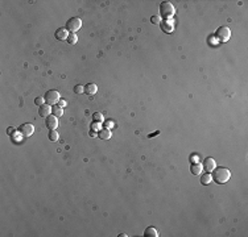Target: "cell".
Instances as JSON below:
<instances>
[{
    "label": "cell",
    "mask_w": 248,
    "mask_h": 237,
    "mask_svg": "<svg viewBox=\"0 0 248 237\" xmlns=\"http://www.w3.org/2000/svg\"><path fill=\"white\" fill-rule=\"evenodd\" d=\"M66 106V101H60V107H65Z\"/></svg>",
    "instance_id": "cell-26"
},
{
    "label": "cell",
    "mask_w": 248,
    "mask_h": 237,
    "mask_svg": "<svg viewBox=\"0 0 248 237\" xmlns=\"http://www.w3.org/2000/svg\"><path fill=\"white\" fill-rule=\"evenodd\" d=\"M215 37H217L218 40L222 41V42L228 41V40H230V37H231L230 28H228V27H219L217 29V32H215Z\"/></svg>",
    "instance_id": "cell-3"
},
{
    "label": "cell",
    "mask_w": 248,
    "mask_h": 237,
    "mask_svg": "<svg viewBox=\"0 0 248 237\" xmlns=\"http://www.w3.org/2000/svg\"><path fill=\"white\" fill-rule=\"evenodd\" d=\"M7 132H8V133H9V134H12V133H13V132H15V128H12V126H9V128H8V131H7Z\"/></svg>",
    "instance_id": "cell-25"
},
{
    "label": "cell",
    "mask_w": 248,
    "mask_h": 237,
    "mask_svg": "<svg viewBox=\"0 0 248 237\" xmlns=\"http://www.w3.org/2000/svg\"><path fill=\"white\" fill-rule=\"evenodd\" d=\"M97 91H98V86L95 85V83H88V85L85 86V92L87 95H90V96L97 94Z\"/></svg>",
    "instance_id": "cell-13"
},
{
    "label": "cell",
    "mask_w": 248,
    "mask_h": 237,
    "mask_svg": "<svg viewBox=\"0 0 248 237\" xmlns=\"http://www.w3.org/2000/svg\"><path fill=\"white\" fill-rule=\"evenodd\" d=\"M144 236L145 237H158V230L153 227H148L144 230Z\"/></svg>",
    "instance_id": "cell-14"
},
{
    "label": "cell",
    "mask_w": 248,
    "mask_h": 237,
    "mask_svg": "<svg viewBox=\"0 0 248 237\" xmlns=\"http://www.w3.org/2000/svg\"><path fill=\"white\" fill-rule=\"evenodd\" d=\"M106 125H107V126H111V125H112V121H107Z\"/></svg>",
    "instance_id": "cell-28"
},
{
    "label": "cell",
    "mask_w": 248,
    "mask_h": 237,
    "mask_svg": "<svg viewBox=\"0 0 248 237\" xmlns=\"http://www.w3.org/2000/svg\"><path fill=\"white\" fill-rule=\"evenodd\" d=\"M52 112H53V115L54 116H57V117H61L62 115H63V110L60 107V106H54V107H52Z\"/></svg>",
    "instance_id": "cell-17"
},
{
    "label": "cell",
    "mask_w": 248,
    "mask_h": 237,
    "mask_svg": "<svg viewBox=\"0 0 248 237\" xmlns=\"http://www.w3.org/2000/svg\"><path fill=\"white\" fill-rule=\"evenodd\" d=\"M174 12H176L174 5L171 4V3H169V2H162V3L160 4V16L164 17L165 20H170V18L173 17Z\"/></svg>",
    "instance_id": "cell-2"
},
{
    "label": "cell",
    "mask_w": 248,
    "mask_h": 237,
    "mask_svg": "<svg viewBox=\"0 0 248 237\" xmlns=\"http://www.w3.org/2000/svg\"><path fill=\"white\" fill-rule=\"evenodd\" d=\"M150 21H152V24H160L161 21H160V17L158 16H152L150 17Z\"/></svg>",
    "instance_id": "cell-24"
},
{
    "label": "cell",
    "mask_w": 248,
    "mask_h": 237,
    "mask_svg": "<svg viewBox=\"0 0 248 237\" xmlns=\"http://www.w3.org/2000/svg\"><path fill=\"white\" fill-rule=\"evenodd\" d=\"M82 27V20L78 17H71L69 18L66 23V29L70 32V33H75L77 30H79Z\"/></svg>",
    "instance_id": "cell-4"
},
{
    "label": "cell",
    "mask_w": 248,
    "mask_h": 237,
    "mask_svg": "<svg viewBox=\"0 0 248 237\" xmlns=\"http://www.w3.org/2000/svg\"><path fill=\"white\" fill-rule=\"evenodd\" d=\"M60 98L61 95L58 91H55V90H49V91L45 94V96H44V99H45L46 104H55L60 101Z\"/></svg>",
    "instance_id": "cell-5"
},
{
    "label": "cell",
    "mask_w": 248,
    "mask_h": 237,
    "mask_svg": "<svg viewBox=\"0 0 248 237\" xmlns=\"http://www.w3.org/2000/svg\"><path fill=\"white\" fill-rule=\"evenodd\" d=\"M77 41H78L77 34H75V33H69V36H67V42H69L70 45H75V44H77Z\"/></svg>",
    "instance_id": "cell-18"
},
{
    "label": "cell",
    "mask_w": 248,
    "mask_h": 237,
    "mask_svg": "<svg viewBox=\"0 0 248 237\" xmlns=\"http://www.w3.org/2000/svg\"><path fill=\"white\" fill-rule=\"evenodd\" d=\"M98 136L100 140H110L112 136V132L110 131V128H102L98 133Z\"/></svg>",
    "instance_id": "cell-11"
},
{
    "label": "cell",
    "mask_w": 248,
    "mask_h": 237,
    "mask_svg": "<svg viewBox=\"0 0 248 237\" xmlns=\"http://www.w3.org/2000/svg\"><path fill=\"white\" fill-rule=\"evenodd\" d=\"M50 111H52V107H50V104H42L40 106L39 108V113L41 117H48L50 116Z\"/></svg>",
    "instance_id": "cell-10"
},
{
    "label": "cell",
    "mask_w": 248,
    "mask_h": 237,
    "mask_svg": "<svg viewBox=\"0 0 248 237\" xmlns=\"http://www.w3.org/2000/svg\"><path fill=\"white\" fill-rule=\"evenodd\" d=\"M49 140L50 141H57V140H58V132H57L55 129L49 132Z\"/></svg>",
    "instance_id": "cell-19"
},
{
    "label": "cell",
    "mask_w": 248,
    "mask_h": 237,
    "mask_svg": "<svg viewBox=\"0 0 248 237\" xmlns=\"http://www.w3.org/2000/svg\"><path fill=\"white\" fill-rule=\"evenodd\" d=\"M91 129H94V131H100V129H102L100 123H98V121H95V123H92V124H91Z\"/></svg>",
    "instance_id": "cell-22"
},
{
    "label": "cell",
    "mask_w": 248,
    "mask_h": 237,
    "mask_svg": "<svg viewBox=\"0 0 248 237\" xmlns=\"http://www.w3.org/2000/svg\"><path fill=\"white\" fill-rule=\"evenodd\" d=\"M215 167H217V162H215V159L211 158V157H207L205 159V162H203V169L210 173V171H213Z\"/></svg>",
    "instance_id": "cell-8"
},
{
    "label": "cell",
    "mask_w": 248,
    "mask_h": 237,
    "mask_svg": "<svg viewBox=\"0 0 248 237\" xmlns=\"http://www.w3.org/2000/svg\"><path fill=\"white\" fill-rule=\"evenodd\" d=\"M92 119L95 120V121H98V123H102V121H103V115H102L100 112H95L94 115H92Z\"/></svg>",
    "instance_id": "cell-20"
},
{
    "label": "cell",
    "mask_w": 248,
    "mask_h": 237,
    "mask_svg": "<svg viewBox=\"0 0 248 237\" xmlns=\"http://www.w3.org/2000/svg\"><path fill=\"white\" fill-rule=\"evenodd\" d=\"M160 25H161L162 32H165V33H170V32H173V29H174V24L171 20H164L160 23Z\"/></svg>",
    "instance_id": "cell-9"
},
{
    "label": "cell",
    "mask_w": 248,
    "mask_h": 237,
    "mask_svg": "<svg viewBox=\"0 0 248 237\" xmlns=\"http://www.w3.org/2000/svg\"><path fill=\"white\" fill-rule=\"evenodd\" d=\"M44 100H45L44 98H36V99H34V104L40 107V106H42V104H44Z\"/></svg>",
    "instance_id": "cell-23"
},
{
    "label": "cell",
    "mask_w": 248,
    "mask_h": 237,
    "mask_svg": "<svg viewBox=\"0 0 248 237\" xmlns=\"http://www.w3.org/2000/svg\"><path fill=\"white\" fill-rule=\"evenodd\" d=\"M190 171H192V174H194V175L201 174L202 165L201 163H192V166H190Z\"/></svg>",
    "instance_id": "cell-15"
},
{
    "label": "cell",
    "mask_w": 248,
    "mask_h": 237,
    "mask_svg": "<svg viewBox=\"0 0 248 237\" xmlns=\"http://www.w3.org/2000/svg\"><path fill=\"white\" fill-rule=\"evenodd\" d=\"M45 125L49 128L50 131L57 129V126H58V119H57V116H54V115L48 116L46 120H45Z\"/></svg>",
    "instance_id": "cell-7"
},
{
    "label": "cell",
    "mask_w": 248,
    "mask_h": 237,
    "mask_svg": "<svg viewBox=\"0 0 248 237\" xmlns=\"http://www.w3.org/2000/svg\"><path fill=\"white\" fill-rule=\"evenodd\" d=\"M214 173H213V179L217 183H226V182H228L230 181V178H231V173H230V170L228 169H226V167H215L214 170H213Z\"/></svg>",
    "instance_id": "cell-1"
},
{
    "label": "cell",
    "mask_w": 248,
    "mask_h": 237,
    "mask_svg": "<svg viewBox=\"0 0 248 237\" xmlns=\"http://www.w3.org/2000/svg\"><path fill=\"white\" fill-rule=\"evenodd\" d=\"M74 92H75V94H82V92H85V86L77 85V86L74 87Z\"/></svg>",
    "instance_id": "cell-21"
},
{
    "label": "cell",
    "mask_w": 248,
    "mask_h": 237,
    "mask_svg": "<svg viewBox=\"0 0 248 237\" xmlns=\"http://www.w3.org/2000/svg\"><path fill=\"white\" fill-rule=\"evenodd\" d=\"M67 36H69V33H67L66 28H60V29H57V32H55V38H57V40H60V41L67 40Z\"/></svg>",
    "instance_id": "cell-12"
},
{
    "label": "cell",
    "mask_w": 248,
    "mask_h": 237,
    "mask_svg": "<svg viewBox=\"0 0 248 237\" xmlns=\"http://www.w3.org/2000/svg\"><path fill=\"white\" fill-rule=\"evenodd\" d=\"M90 136H91V137H94V136H97V133H95L94 131H90Z\"/></svg>",
    "instance_id": "cell-27"
},
{
    "label": "cell",
    "mask_w": 248,
    "mask_h": 237,
    "mask_svg": "<svg viewBox=\"0 0 248 237\" xmlns=\"http://www.w3.org/2000/svg\"><path fill=\"white\" fill-rule=\"evenodd\" d=\"M211 175H210V173H206V174H202V177H201V183L202 184H205V186H207V184H210L211 183Z\"/></svg>",
    "instance_id": "cell-16"
},
{
    "label": "cell",
    "mask_w": 248,
    "mask_h": 237,
    "mask_svg": "<svg viewBox=\"0 0 248 237\" xmlns=\"http://www.w3.org/2000/svg\"><path fill=\"white\" fill-rule=\"evenodd\" d=\"M34 132V125L33 124H29V123H25V124H21L18 126V133L21 134L24 137H29L32 136Z\"/></svg>",
    "instance_id": "cell-6"
}]
</instances>
